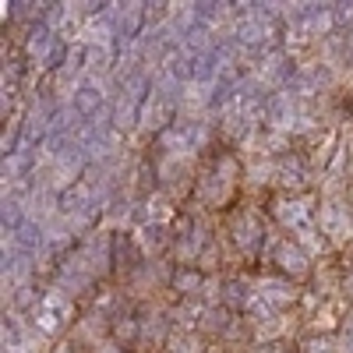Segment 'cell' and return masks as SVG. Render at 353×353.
I'll list each match as a JSON object with an SVG mask.
<instances>
[{
    "label": "cell",
    "instance_id": "obj_16",
    "mask_svg": "<svg viewBox=\"0 0 353 353\" xmlns=\"http://www.w3.org/2000/svg\"><path fill=\"white\" fill-rule=\"evenodd\" d=\"M173 353H198V339H181L173 346Z\"/></svg>",
    "mask_w": 353,
    "mask_h": 353
},
{
    "label": "cell",
    "instance_id": "obj_13",
    "mask_svg": "<svg viewBox=\"0 0 353 353\" xmlns=\"http://www.w3.org/2000/svg\"><path fill=\"white\" fill-rule=\"evenodd\" d=\"M173 286H176V290H184V293H191V290L201 286V276H198V272H181V276L173 279Z\"/></svg>",
    "mask_w": 353,
    "mask_h": 353
},
{
    "label": "cell",
    "instance_id": "obj_1",
    "mask_svg": "<svg viewBox=\"0 0 353 353\" xmlns=\"http://www.w3.org/2000/svg\"><path fill=\"white\" fill-rule=\"evenodd\" d=\"M276 219H279L290 233H297V237H307V233H314V205H311V198H290V201H279V205H276Z\"/></svg>",
    "mask_w": 353,
    "mask_h": 353
},
{
    "label": "cell",
    "instance_id": "obj_11",
    "mask_svg": "<svg viewBox=\"0 0 353 353\" xmlns=\"http://www.w3.org/2000/svg\"><path fill=\"white\" fill-rule=\"evenodd\" d=\"M99 99H103L99 85H81V88H78V99H74V103H78V110H81V113H92V110L99 106Z\"/></svg>",
    "mask_w": 353,
    "mask_h": 353
},
{
    "label": "cell",
    "instance_id": "obj_5",
    "mask_svg": "<svg viewBox=\"0 0 353 353\" xmlns=\"http://www.w3.org/2000/svg\"><path fill=\"white\" fill-rule=\"evenodd\" d=\"M318 223H321V233H329L332 241H346L350 233H353V223H350L346 209H339L336 201L321 205V212H318Z\"/></svg>",
    "mask_w": 353,
    "mask_h": 353
},
{
    "label": "cell",
    "instance_id": "obj_3",
    "mask_svg": "<svg viewBox=\"0 0 353 353\" xmlns=\"http://www.w3.org/2000/svg\"><path fill=\"white\" fill-rule=\"evenodd\" d=\"M290 301H293V286H290V279H276V276L261 279V283L254 286V297H251V304H261V311L283 307V304H290Z\"/></svg>",
    "mask_w": 353,
    "mask_h": 353
},
{
    "label": "cell",
    "instance_id": "obj_12",
    "mask_svg": "<svg viewBox=\"0 0 353 353\" xmlns=\"http://www.w3.org/2000/svg\"><path fill=\"white\" fill-rule=\"evenodd\" d=\"M279 181H283V184H301V181H304V176H301V163H297V159L283 163V166H279Z\"/></svg>",
    "mask_w": 353,
    "mask_h": 353
},
{
    "label": "cell",
    "instance_id": "obj_18",
    "mask_svg": "<svg viewBox=\"0 0 353 353\" xmlns=\"http://www.w3.org/2000/svg\"><path fill=\"white\" fill-rule=\"evenodd\" d=\"M346 290H350V293H353V272H350V276H346Z\"/></svg>",
    "mask_w": 353,
    "mask_h": 353
},
{
    "label": "cell",
    "instance_id": "obj_10",
    "mask_svg": "<svg viewBox=\"0 0 353 353\" xmlns=\"http://www.w3.org/2000/svg\"><path fill=\"white\" fill-rule=\"evenodd\" d=\"M50 50H53V36L46 32V28H36V32H32V39H28V53H32L36 61H46V57H50Z\"/></svg>",
    "mask_w": 353,
    "mask_h": 353
},
{
    "label": "cell",
    "instance_id": "obj_7",
    "mask_svg": "<svg viewBox=\"0 0 353 353\" xmlns=\"http://www.w3.org/2000/svg\"><path fill=\"white\" fill-rule=\"evenodd\" d=\"M276 265L290 276H304L307 272V251L297 244V241H283L276 248Z\"/></svg>",
    "mask_w": 353,
    "mask_h": 353
},
{
    "label": "cell",
    "instance_id": "obj_9",
    "mask_svg": "<svg viewBox=\"0 0 353 353\" xmlns=\"http://www.w3.org/2000/svg\"><path fill=\"white\" fill-rule=\"evenodd\" d=\"M233 173H237V163L219 159V163H216V173H212V188H209V191H201V194H209L212 201H223V198H226V191H230V184L237 181Z\"/></svg>",
    "mask_w": 353,
    "mask_h": 353
},
{
    "label": "cell",
    "instance_id": "obj_4",
    "mask_svg": "<svg viewBox=\"0 0 353 353\" xmlns=\"http://www.w3.org/2000/svg\"><path fill=\"white\" fill-rule=\"evenodd\" d=\"M68 314H71V304H68L64 293H50V297H43V304L36 311V321H39L43 332H57L68 321Z\"/></svg>",
    "mask_w": 353,
    "mask_h": 353
},
{
    "label": "cell",
    "instance_id": "obj_6",
    "mask_svg": "<svg viewBox=\"0 0 353 353\" xmlns=\"http://www.w3.org/2000/svg\"><path fill=\"white\" fill-rule=\"evenodd\" d=\"M261 219L254 212H241L237 219H233V241H237L241 251H254L261 244Z\"/></svg>",
    "mask_w": 353,
    "mask_h": 353
},
{
    "label": "cell",
    "instance_id": "obj_8",
    "mask_svg": "<svg viewBox=\"0 0 353 353\" xmlns=\"http://www.w3.org/2000/svg\"><path fill=\"white\" fill-rule=\"evenodd\" d=\"M269 32H272L269 18H261L258 11L244 14V18H241V25H237V36H241L244 43H265V39H269Z\"/></svg>",
    "mask_w": 353,
    "mask_h": 353
},
{
    "label": "cell",
    "instance_id": "obj_17",
    "mask_svg": "<svg viewBox=\"0 0 353 353\" xmlns=\"http://www.w3.org/2000/svg\"><path fill=\"white\" fill-rule=\"evenodd\" d=\"M99 353H124V350H121V346H103Z\"/></svg>",
    "mask_w": 353,
    "mask_h": 353
},
{
    "label": "cell",
    "instance_id": "obj_2",
    "mask_svg": "<svg viewBox=\"0 0 353 353\" xmlns=\"http://www.w3.org/2000/svg\"><path fill=\"white\" fill-rule=\"evenodd\" d=\"M205 138H209V128L198 124V121H184V124H176L163 134L170 152H194V149H201Z\"/></svg>",
    "mask_w": 353,
    "mask_h": 353
},
{
    "label": "cell",
    "instance_id": "obj_15",
    "mask_svg": "<svg viewBox=\"0 0 353 353\" xmlns=\"http://www.w3.org/2000/svg\"><path fill=\"white\" fill-rule=\"evenodd\" d=\"M304 353H332V339H311Z\"/></svg>",
    "mask_w": 353,
    "mask_h": 353
},
{
    "label": "cell",
    "instance_id": "obj_14",
    "mask_svg": "<svg viewBox=\"0 0 353 353\" xmlns=\"http://www.w3.org/2000/svg\"><path fill=\"white\" fill-rule=\"evenodd\" d=\"M339 343H343V346H339L343 353H353V314L346 318V325H343V336H339Z\"/></svg>",
    "mask_w": 353,
    "mask_h": 353
}]
</instances>
